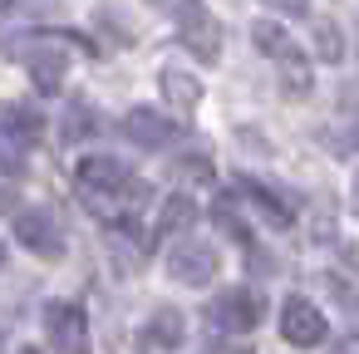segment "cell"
Masks as SVG:
<instances>
[{"mask_svg":"<svg viewBox=\"0 0 359 354\" xmlns=\"http://www.w3.org/2000/svg\"><path fill=\"white\" fill-rule=\"evenodd\" d=\"M74 182H79V192H84L89 202H118V197L138 192V177L128 172V163L104 158V153L84 158V163L74 168Z\"/></svg>","mask_w":359,"mask_h":354,"instance_id":"obj_1","label":"cell"},{"mask_svg":"<svg viewBox=\"0 0 359 354\" xmlns=\"http://www.w3.org/2000/svg\"><path fill=\"white\" fill-rule=\"evenodd\" d=\"M177 40L202 64H217V55H222V25H217V15L202 6V0H177Z\"/></svg>","mask_w":359,"mask_h":354,"instance_id":"obj_2","label":"cell"},{"mask_svg":"<svg viewBox=\"0 0 359 354\" xmlns=\"http://www.w3.org/2000/svg\"><path fill=\"white\" fill-rule=\"evenodd\" d=\"M25 55V69L35 79L40 94H60L65 89V69H69V50L60 35H30V45L20 50Z\"/></svg>","mask_w":359,"mask_h":354,"instance_id":"obj_3","label":"cell"},{"mask_svg":"<svg viewBox=\"0 0 359 354\" xmlns=\"http://www.w3.org/2000/svg\"><path fill=\"white\" fill-rule=\"evenodd\" d=\"M217 246L212 241H197V236H182L172 251H168V271H172V280H182V285H212L217 280Z\"/></svg>","mask_w":359,"mask_h":354,"instance_id":"obj_4","label":"cell"},{"mask_svg":"<svg viewBox=\"0 0 359 354\" xmlns=\"http://www.w3.org/2000/svg\"><path fill=\"white\" fill-rule=\"evenodd\" d=\"M251 40H256V50H261V55H271V60H280V64H285L290 89H310L305 55H300V45H295V40H290L276 20H256V25H251Z\"/></svg>","mask_w":359,"mask_h":354,"instance_id":"obj_5","label":"cell"},{"mask_svg":"<svg viewBox=\"0 0 359 354\" xmlns=\"http://www.w3.org/2000/svg\"><path fill=\"white\" fill-rule=\"evenodd\" d=\"M15 236H20L35 256H45V261H55V256L65 251V231H60V222H55L50 207H25V212L15 217Z\"/></svg>","mask_w":359,"mask_h":354,"instance_id":"obj_6","label":"cell"},{"mask_svg":"<svg viewBox=\"0 0 359 354\" xmlns=\"http://www.w3.org/2000/svg\"><path fill=\"white\" fill-rule=\"evenodd\" d=\"M45 325H50V339L60 354H89V325H84V310L69 305V300H55L45 310Z\"/></svg>","mask_w":359,"mask_h":354,"instance_id":"obj_7","label":"cell"},{"mask_svg":"<svg viewBox=\"0 0 359 354\" xmlns=\"http://www.w3.org/2000/svg\"><path fill=\"white\" fill-rule=\"evenodd\" d=\"M280 334H285L290 344L310 349V344H320V339H325V315H320L305 295H290V300L280 305Z\"/></svg>","mask_w":359,"mask_h":354,"instance_id":"obj_8","label":"cell"},{"mask_svg":"<svg viewBox=\"0 0 359 354\" xmlns=\"http://www.w3.org/2000/svg\"><path fill=\"white\" fill-rule=\"evenodd\" d=\"M261 315H266V305H261V295H256V290H246V285H231V290L212 305L217 329H251Z\"/></svg>","mask_w":359,"mask_h":354,"instance_id":"obj_9","label":"cell"},{"mask_svg":"<svg viewBox=\"0 0 359 354\" xmlns=\"http://www.w3.org/2000/svg\"><path fill=\"white\" fill-rule=\"evenodd\" d=\"M123 133H128L138 148H172V143L182 138V128H177L172 118L153 114V109H128V118H123Z\"/></svg>","mask_w":359,"mask_h":354,"instance_id":"obj_10","label":"cell"},{"mask_svg":"<svg viewBox=\"0 0 359 354\" xmlns=\"http://www.w3.org/2000/svg\"><path fill=\"white\" fill-rule=\"evenodd\" d=\"M158 84H163V99H168L172 109H197V104H202V79L187 74V69H177V64H168V69L158 74Z\"/></svg>","mask_w":359,"mask_h":354,"instance_id":"obj_11","label":"cell"},{"mask_svg":"<svg viewBox=\"0 0 359 354\" xmlns=\"http://www.w3.org/2000/svg\"><path fill=\"white\" fill-rule=\"evenodd\" d=\"M182 334H187V325H182L177 310H158V315L143 325V344H148V349H172V344H182Z\"/></svg>","mask_w":359,"mask_h":354,"instance_id":"obj_12","label":"cell"},{"mask_svg":"<svg viewBox=\"0 0 359 354\" xmlns=\"http://www.w3.org/2000/svg\"><path fill=\"white\" fill-rule=\"evenodd\" d=\"M25 153H30V143L0 123V172H6V177H20V172H25Z\"/></svg>","mask_w":359,"mask_h":354,"instance_id":"obj_13","label":"cell"},{"mask_svg":"<svg viewBox=\"0 0 359 354\" xmlns=\"http://www.w3.org/2000/svg\"><path fill=\"white\" fill-rule=\"evenodd\" d=\"M315 55L325 60V64H339L344 60V35H339V25L334 20H315Z\"/></svg>","mask_w":359,"mask_h":354,"instance_id":"obj_14","label":"cell"},{"mask_svg":"<svg viewBox=\"0 0 359 354\" xmlns=\"http://www.w3.org/2000/svg\"><path fill=\"white\" fill-rule=\"evenodd\" d=\"M192 217H197L192 197H168V207H163V217H158V236H172V231L192 226Z\"/></svg>","mask_w":359,"mask_h":354,"instance_id":"obj_15","label":"cell"},{"mask_svg":"<svg viewBox=\"0 0 359 354\" xmlns=\"http://www.w3.org/2000/svg\"><path fill=\"white\" fill-rule=\"evenodd\" d=\"M94 128H99V123H94V109H89L84 99H74L69 114H65V143H84Z\"/></svg>","mask_w":359,"mask_h":354,"instance_id":"obj_16","label":"cell"},{"mask_svg":"<svg viewBox=\"0 0 359 354\" xmlns=\"http://www.w3.org/2000/svg\"><path fill=\"white\" fill-rule=\"evenodd\" d=\"M271 11H280V15H305L310 11V0H266Z\"/></svg>","mask_w":359,"mask_h":354,"instance_id":"obj_17","label":"cell"},{"mask_svg":"<svg viewBox=\"0 0 359 354\" xmlns=\"http://www.w3.org/2000/svg\"><path fill=\"white\" fill-rule=\"evenodd\" d=\"M354 212H359V172H354Z\"/></svg>","mask_w":359,"mask_h":354,"instance_id":"obj_18","label":"cell"},{"mask_svg":"<svg viewBox=\"0 0 359 354\" xmlns=\"http://www.w3.org/2000/svg\"><path fill=\"white\" fill-rule=\"evenodd\" d=\"M0 349H6V329H0Z\"/></svg>","mask_w":359,"mask_h":354,"instance_id":"obj_19","label":"cell"},{"mask_svg":"<svg viewBox=\"0 0 359 354\" xmlns=\"http://www.w3.org/2000/svg\"><path fill=\"white\" fill-rule=\"evenodd\" d=\"M153 6H172V0H153Z\"/></svg>","mask_w":359,"mask_h":354,"instance_id":"obj_20","label":"cell"},{"mask_svg":"<svg viewBox=\"0 0 359 354\" xmlns=\"http://www.w3.org/2000/svg\"><path fill=\"white\" fill-rule=\"evenodd\" d=\"M20 354H40V349H20Z\"/></svg>","mask_w":359,"mask_h":354,"instance_id":"obj_21","label":"cell"},{"mask_svg":"<svg viewBox=\"0 0 359 354\" xmlns=\"http://www.w3.org/2000/svg\"><path fill=\"white\" fill-rule=\"evenodd\" d=\"M354 40H359V25H354Z\"/></svg>","mask_w":359,"mask_h":354,"instance_id":"obj_22","label":"cell"},{"mask_svg":"<svg viewBox=\"0 0 359 354\" xmlns=\"http://www.w3.org/2000/svg\"><path fill=\"white\" fill-rule=\"evenodd\" d=\"M0 261H6V251H0Z\"/></svg>","mask_w":359,"mask_h":354,"instance_id":"obj_23","label":"cell"}]
</instances>
